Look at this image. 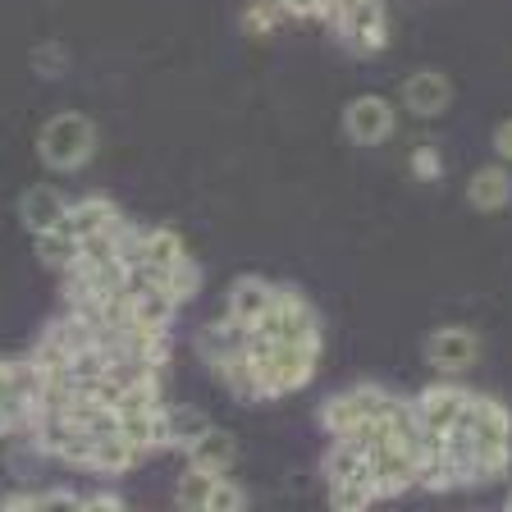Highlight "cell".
<instances>
[{
  "label": "cell",
  "instance_id": "obj_1",
  "mask_svg": "<svg viewBox=\"0 0 512 512\" xmlns=\"http://www.w3.org/2000/svg\"><path fill=\"white\" fill-rule=\"evenodd\" d=\"M247 366H252V398L256 403H270V398L298 394L307 389L311 375H316L320 348H302V343H243Z\"/></svg>",
  "mask_w": 512,
  "mask_h": 512
},
{
  "label": "cell",
  "instance_id": "obj_2",
  "mask_svg": "<svg viewBox=\"0 0 512 512\" xmlns=\"http://www.w3.org/2000/svg\"><path fill=\"white\" fill-rule=\"evenodd\" d=\"M247 343H302V348H320V316L298 288H279L266 316H256L247 325Z\"/></svg>",
  "mask_w": 512,
  "mask_h": 512
},
{
  "label": "cell",
  "instance_id": "obj_3",
  "mask_svg": "<svg viewBox=\"0 0 512 512\" xmlns=\"http://www.w3.org/2000/svg\"><path fill=\"white\" fill-rule=\"evenodd\" d=\"M37 156L46 170L55 174H74L96 156V124L78 110H60L37 128Z\"/></svg>",
  "mask_w": 512,
  "mask_h": 512
},
{
  "label": "cell",
  "instance_id": "obj_4",
  "mask_svg": "<svg viewBox=\"0 0 512 512\" xmlns=\"http://www.w3.org/2000/svg\"><path fill=\"white\" fill-rule=\"evenodd\" d=\"M394 398L398 394H389L384 384H352V389H343V394L320 403L316 421L330 439H339V435H352L357 426H366V421H375V416H384L394 407Z\"/></svg>",
  "mask_w": 512,
  "mask_h": 512
},
{
  "label": "cell",
  "instance_id": "obj_5",
  "mask_svg": "<svg viewBox=\"0 0 512 512\" xmlns=\"http://www.w3.org/2000/svg\"><path fill=\"white\" fill-rule=\"evenodd\" d=\"M174 503L188 512H243L247 490L229 480V471H202L188 467L174 485Z\"/></svg>",
  "mask_w": 512,
  "mask_h": 512
},
{
  "label": "cell",
  "instance_id": "obj_6",
  "mask_svg": "<svg viewBox=\"0 0 512 512\" xmlns=\"http://www.w3.org/2000/svg\"><path fill=\"white\" fill-rule=\"evenodd\" d=\"M398 128V110L389 96H352L348 106H343V133H348L357 147H380V142L394 138Z\"/></svg>",
  "mask_w": 512,
  "mask_h": 512
},
{
  "label": "cell",
  "instance_id": "obj_7",
  "mask_svg": "<svg viewBox=\"0 0 512 512\" xmlns=\"http://www.w3.org/2000/svg\"><path fill=\"white\" fill-rule=\"evenodd\" d=\"M334 32L343 37L352 55H380L389 46V10L384 0H352L348 14L334 23Z\"/></svg>",
  "mask_w": 512,
  "mask_h": 512
},
{
  "label": "cell",
  "instance_id": "obj_8",
  "mask_svg": "<svg viewBox=\"0 0 512 512\" xmlns=\"http://www.w3.org/2000/svg\"><path fill=\"white\" fill-rule=\"evenodd\" d=\"M421 352L435 375H467L480 362V334L471 325H439Z\"/></svg>",
  "mask_w": 512,
  "mask_h": 512
},
{
  "label": "cell",
  "instance_id": "obj_9",
  "mask_svg": "<svg viewBox=\"0 0 512 512\" xmlns=\"http://www.w3.org/2000/svg\"><path fill=\"white\" fill-rule=\"evenodd\" d=\"M467 403H471V394L462 389V384H453V380H435V384H426V389L412 398L416 421H421L426 435H448L453 421L467 412Z\"/></svg>",
  "mask_w": 512,
  "mask_h": 512
},
{
  "label": "cell",
  "instance_id": "obj_10",
  "mask_svg": "<svg viewBox=\"0 0 512 512\" xmlns=\"http://www.w3.org/2000/svg\"><path fill=\"white\" fill-rule=\"evenodd\" d=\"M398 101H403V110L416 119H439L453 106V83H448L439 69H416V74H407Z\"/></svg>",
  "mask_w": 512,
  "mask_h": 512
},
{
  "label": "cell",
  "instance_id": "obj_11",
  "mask_svg": "<svg viewBox=\"0 0 512 512\" xmlns=\"http://www.w3.org/2000/svg\"><path fill=\"white\" fill-rule=\"evenodd\" d=\"M119 224H124V211H119L110 197H101V192L78 197V202H69V211H64V229H69L78 243L101 238V234H115Z\"/></svg>",
  "mask_w": 512,
  "mask_h": 512
},
{
  "label": "cell",
  "instance_id": "obj_12",
  "mask_svg": "<svg viewBox=\"0 0 512 512\" xmlns=\"http://www.w3.org/2000/svg\"><path fill=\"white\" fill-rule=\"evenodd\" d=\"M371 467H375V448L362 444V439H330L325 458H320V471L325 480H371Z\"/></svg>",
  "mask_w": 512,
  "mask_h": 512
},
{
  "label": "cell",
  "instance_id": "obj_13",
  "mask_svg": "<svg viewBox=\"0 0 512 512\" xmlns=\"http://www.w3.org/2000/svg\"><path fill=\"white\" fill-rule=\"evenodd\" d=\"M275 293H279V284H270V279L238 275L234 284H229V293H224V316H234L238 325H252L256 316H266L270 311Z\"/></svg>",
  "mask_w": 512,
  "mask_h": 512
},
{
  "label": "cell",
  "instance_id": "obj_14",
  "mask_svg": "<svg viewBox=\"0 0 512 512\" xmlns=\"http://www.w3.org/2000/svg\"><path fill=\"white\" fill-rule=\"evenodd\" d=\"M508 202H512V170L503 165V160L471 170V179H467V206H476V211L490 215V211H503Z\"/></svg>",
  "mask_w": 512,
  "mask_h": 512
},
{
  "label": "cell",
  "instance_id": "obj_15",
  "mask_svg": "<svg viewBox=\"0 0 512 512\" xmlns=\"http://www.w3.org/2000/svg\"><path fill=\"white\" fill-rule=\"evenodd\" d=\"M64 211H69V202H64L60 188H46V183H37V188H28L19 197V220L28 234H42V229H55V224H64Z\"/></svg>",
  "mask_w": 512,
  "mask_h": 512
},
{
  "label": "cell",
  "instance_id": "obj_16",
  "mask_svg": "<svg viewBox=\"0 0 512 512\" xmlns=\"http://www.w3.org/2000/svg\"><path fill=\"white\" fill-rule=\"evenodd\" d=\"M188 256V247H183V238L174 234L170 224H151V229H142V243H138V266L147 270H174Z\"/></svg>",
  "mask_w": 512,
  "mask_h": 512
},
{
  "label": "cell",
  "instance_id": "obj_17",
  "mask_svg": "<svg viewBox=\"0 0 512 512\" xmlns=\"http://www.w3.org/2000/svg\"><path fill=\"white\" fill-rule=\"evenodd\" d=\"M243 343H247V325H238L234 316H220V320H211V325L197 330V343H192V348H197V357L211 366V362H220V357L243 352Z\"/></svg>",
  "mask_w": 512,
  "mask_h": 512
},
{
  "label": "cell",
  "instance_id": "obj_18",
  "mask_svg": "<svg viewBox=\"0 0 512 512\" xmlns=\"http://www.w3.org/2000/svg\"><path fill=\"white\" fill-rule=\"evenodd\" d=\"M160 430H165V448H188L211 430V416H206L202 407H188V403H165Z\"/></svg>",
  "mask_w": 512,
  "mask_h": 512
},
{
  "label": "cell",
  "instance_id": "obj_19",
  "mask_svg": "<svg viewBox=\"0 0 512 512\" xmlns=\"http://www.w3.org/2000/svg\"><path fill=\"white\" fill-rule=\"evenodd\" d=\"M142 462V448L138 444H128L124 435H101L92 439V462H87V471H96V476H124V471H133Z\"/></svg>",
  "mask_w": 512,
  "mask_h": 512
},
{
  "label": "cell",
  "instance_id": "obj_20",
  "mask_svg": "<svg viewBox=\"0 0 512 512\" xmlns=\"http://www.w3.org/2000/svg\"><path fill=\"white\" fill-rule=\"evenodd\" d=\"M188 453V467H202V471H234V462H238V444H234V435L229 430H206L197 444H188L183 448Z\"/></svg>",
  "mask_w": 512,
  "mask_h": 512
},
{
  "label": "cell",
  "instance_id": "obj_21",
  "mask_svg": "<svg viewBox=\"0 0 512 512\" xmlns=\"http://www.w3.org/2000/svg\"><path fill=\"white\" fill-rule=\"evenodd\" d=\"M32 247H37V261H42L46 270H69L78 261V238L64 229V224H55V229H42V234H32Z\"/></svg>",
  "mask_w": 512,
  "mask_h": 512
},
{
  "label": "cell",
  "instance_id": "obj_22",
  "mask_svg": "<svg viewBox=\"0 0 512 512\" xmlns=\"http://www.w3.org/2000/svg\"><path fill=\"white\" fill-rule=\"evenodd\" d=\"M165 293H170L179 307H188V302L202 293V270H197V261H192V256H183L174 270H165Z\"/></svg>",
  "mask_w": 512,
  "mask_h": 512
},
{
  "label": "cell",
  "instance_id": "obj_23",
  "mask_svg": "<svg viewBox=\"0 0 512 512\" xmlns=\"http://www.w3.org/2000/svg\"><path fill=\"white\" fill-rule=\"evenodd\" d=\"M380 499L371 480H330V503L343 512H357V508H371Z\"/></svg>",
  "mask_w": 512,
  "mask_h": 512
},
{
  "label": "cell",
  "instance_id": "obj_24",
  "mask_svg": "<svg viewBox=\"0 0 512 512\" xmlns=\"http://www.w3.org/2000/svg\"><path fill=\"white\" fill-rule=\"evenodd\" d=\"M284 23V10H279L275 0H252L243 10V32L247 37H270V32Z\"/></svg>",
  "mask_w": 512,
  "mask_h": 512
},
{
  "label": "cell",
  "instance_id": "obj_25",
  "mask_svg": "<svg viewBox=\"0 0 512 512\" xmlns=\"http://www.w3.org/2000/svg\"><path fill=\"white\" fill-rule=\"evenodd\" d=\"M407 170L416 174V179H439L444 174V160H439V147L435 142H416L412 147V156H407Z\"/></svg>",
  "mask_w": 512,
  "mask_h": 512
},
{
  "label": "cell",
  "instance_id": "obj_26",
  "mask_svg": "<svg viewBox=\"0 0 512 512\" xmlns=\"http://www.w3.org/2000/svg\"><path fill=\"white\" fill-rule=\"evenodd\" d=\"M32 508L37 512H46V508H83V494H74V490H46V494H32Z\"/></svg>",
  "mask_w": 512,
  "mask_h": 512
},
{
  "label": "cell",
  "instance_id": "obj_27",
  "mask_svg": "<svg viewBox=\"0 0 512 512\" xmlns=\"http://www.w3.org/2000/svg\"><path fill=\"white\" fill-rule=\"evenodd\" d=\"M32 64H37V69H42L46 78H60V74H64V64H69V55H64L60 46H42V51L32 55Z\"/></svg>",
  "mask_w": 512,
  "mask_h": 512
},
{
  "label": "cell",
  "instance_id": "obj_28",
  "mask_svg": "<svg viewBox=\"0 0 512 512\" xmlns=\"http://www.w3.org/2000/svg\"><path fill=\"white\" fill-rule=\"evenodd\" d=\"M275 5L284 10V19H320L325 0H275Z\"/></svg>",
  "mask_w": 512,
  "mask_h": 512
},
{
  "label": "cell",
  "instance_id": "obj_29",
  "mask_svg": "<svg viewBox=\"0 0 512 512\" xmlns=\"http://www.w3.org/2000/svg\"><path fill=\"white\" fill-rule=\"evenodd\" d=\"M494 151H499L503 165H512V119H503V124L494 128Z\"/></svg>",
  "mask_w": 512,
  "mask_h": 512
},
{
  "label": "cell",
  "instance_id": "obj_30",
  "mask_svg": "<svg viewBox=\"0 0 512 512\" xmlns=\"http://www.w3.org/2000/svg\"><path fill=\"white\" fill-rule=\"evenodd\" d=\"M83 508H124L115 490H96V494H83Z\"/></svg>",
  "mask_w": 512,
  "mask_h": 512
},
{
  "label": "cell",
  "instance_id": "obj_31",
  "mask_svg": "<svg viewBox=\"0 0 512 512\" xmlns=\"http://www.w3.org/2000/svg\"><path fill=\"white\" fill-rule=\"evenodd\" d=\"M5 435H19V416L0 403V439H5Z\"/></svg>",
  "mask_w": 512,
  "mask_h": 512
},
{
  "label": "cell",
  "instance_id": "obj_32",
  "mask_svg": "<svg viewBox=\"0 0 512 512\" xmlns=\"http://www.w3.org/2000/svg\"><path fill=\"white\" fill-rule=\"evenodd\" d=\"M508 512H512V490H508Z\"/></svg>",
  "mask_w": 512,
  "mask_h": 512
}]
</instances>
